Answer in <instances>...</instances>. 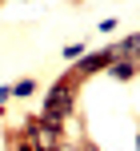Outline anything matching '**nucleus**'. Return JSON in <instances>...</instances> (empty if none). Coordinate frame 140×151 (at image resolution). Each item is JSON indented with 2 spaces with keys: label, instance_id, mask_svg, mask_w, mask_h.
Here are the masks:
<instances>
[{
  "label": "nucleus",
  "instance_id": "1",
  "mask_svg": "<svg viewBox=\"0 0 140 151\" xmlns=\"http://www.w3.org/2000/svg\"><path fill=\"white\" fill-rule=\"evenodd\" d=\"M76 91H80V80H76L72 72H64L60 80L48 88L44 107H40L36 119L48 123V127H64V119H72V111H76Z\"/></svg>",
  "mask_w": 140,
  "mask_h": 151
},
{
  "label": "nucleus",
  "instance_id": "2",
  "mask_svg": "<svg viewBox=\"0 0 140 151\" xmlns=\"http://www.w3.org/2000/svg\"><path fill=\"white\" fill-rule=\"evenodd\" d=\"M108 64H116V56H112V48H100V52H84L76 64H72V76H76L80 83L88 80V76H96V72H108Z\"/></svg>",
  "mask_w": 140,
  "mask_h": 151
},
{
  "label": "nucleus",
  "instance_id": "3",
  "mask_svg": "<svg viewBox=\"0 0 140 151\" xmlns=\"http://www.w3.org/2000/svg\"><path fill=\"white\" fill-rule=\"evenodd\" d=\"M112 56H116V60H128V64H136V68H140V32H136V36H124L120 44H112Z\"/></svg>",
  "mask_w": 140,
  "mask_h": 151
},
{
  "label": "nucleus",
  "instance_id": "4",
  "mask_svg": "<svg viewBox=\"0 0 140 151\" xmlns=\"http://www.w3.org/2000/svg\"><path fill=\"white\" fill-rule=\"evenodd\" d=\"M108 72H112V80H132V76H140V68H136V64H128V60L108 64Z\"/></svg>",
  "mask_w": 140,
  "mask_h": 151
},
{
  "label": "nucleus",
  "instance_id": "5",
  "mask_svg": "<svg viewBox=\"0 0 140 151\" xmlns=\"http://www.w3.org/2000/svg\"><path fill=\"white\" fill-rule=\"evenodd\" d=\"M8 88H12L16 99H28L32 91H36V80H16V83H8Z\"/></svg>",
  "mask_w": 140,
  "mask_h": 151
},
{
  "label": "nucleus",
  "instance_id": "6",
  "mask_svg": "<svg viewBox=\"0 0 140 151\" xmlns=\"http://www.w3.org/2000/svg\"><path fill=\"white\" fill-rule=\"evenodd\" d=\"M8 151H32V143L20 135V131H12V135H8Z\"/></svg>",
  "mask_w": 140,
  "mask_h": 151
},
{
  "label": "nucleus",
  "instance_id": "7",
  "mask_svg": "<svg viewBox=\"0 0 140 151\" xmlns=\"http://www.w3.org/2000/svg\"><path fill=\"white\" fill-rule=\"evenodd\" d=\"M84 52H88L84 44H68V48H64V60H80V56H84Z\"/></svg>",
  "mask_w": 140,
  "mask_h": 151
},
{
  "label": "nucleus",
  "instance_id": "8",
  "mask_svg": "<svg viewBox=\"0 0 140 151\" xmlns=\"http://www.w3.org/2000/svg\"><path fill=\"white\" fill-rule=\"evenodd\" d=\"M8 99H12V88H8V83H4V88H0V107H4Z\"/></svg>",
  "mask_w": 140,
  "mask_h": 151
},
{
  "label": "nucleus",
  "instance_id": "9",
  "mask_svg": "<svg viewBox=\"0 0 140 151\" xmlns=\"http://www.w3.org/2000/svg\"><path fill=\"white\" fill-rule=\"evenodd\" d=\"M76 147H80V151H100V147H96V143H92V139H80V143H76Z\"/></svg>",
  "mask_w": 140,
  "mask_h": 151
},
{
  "label": "nucleus",
  "instance_id": "10",
  "mask_svg": "<svg viewBox=\"0 0 140 151\" xmlns=\"http://www.w3.org/2000/svg\"><path fill=\"white\" fill-rule=\"evenodd\" d=\"M60 151H80V147H76V143H68V139H64V147H60Z\"/></svg>",
  "mask_w": 140,
  "mask_h": 151
},
{
  "label": "nucleus",
  "instance_id": "11",
  "mask_svg": "<svg viewBox=\"0 0 140 151\" xmlns=\"http://www.w3.org/2000/svg\"><path fill=\"white\" fill-rule=\"evenodd\" d=\"M136 151H140V135H136Z\"/></svg>",
  "mask_w": 140,
  "mask_h": 151
}]
</instances>
